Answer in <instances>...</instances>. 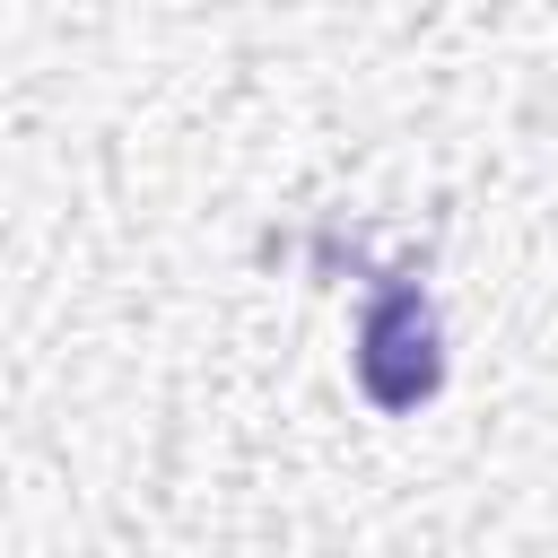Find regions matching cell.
Here are the masks:
<instances>
[{"instance_id": "obj_1", "label": "cell", "mask_w": 558, "mask_h": 558, "mask_svg": "<svg viewBox=\"0 0 558 558\" xmlns=\"http://www.w3.org/2000/svg\"><path fill=\"white\" fill-rule=\"evenodd\" d=\"M436 384H445L436 305L418 296V279H392V288L366 305V323H357V392H366L384 418H401V410L436 401Z\"/></svg>"}]
</instances>
